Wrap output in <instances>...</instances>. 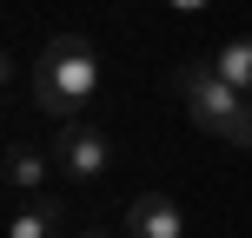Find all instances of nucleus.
Listing matches in <instances>:
<instances>
[{
  "label": "nucleus",
  "instance_id": "nucleus-1",
  "mask_svg": "<svg viewBox=\"0 0 252 238\" xmlns=\"http://www.w3.org/2000/svg\"><path fill=\"white\" fill-rule=\"evenodd\" d=\"M33 106L47 119H73L80 106L100 93V53H93V40L80 33H53L47 47L33 53Z\"/></svg>",
  "mask_w": 252,
  "mask_h": 238
},
{
  "label": "nucleus",
  "instance_id": "nucleus-2",
  "mask_svg": "<svg viewBox=\"0 0 252 238\" xmlns=\"http://www.w3.org/2000/svg\"><path fill=\"white\" fill-rule=\"evenodd\" d=\"M173 93H179V106L199 119V132H226V126L239 119V106L252 100L232 79H219L213 66H173Z\"/></svg>",
  "mask_w": 252,
  "mask_h": 238
},
{
  "label": "nucleus",
  "instance_id": "nucleus-3",
  "mask_svg": "<svg viewBox=\"0 0 252 238\" xmlns=\"http://www.w3.org/2000/svg\"><path fill=\"white\" fill-rule=\"evenodd\" d=\"M53 159H60V172L73 179V185H93V179L113 165V139H106L100 126L66 119V126H60V139H53Z\"/></svg>",
  "mask_w": 252,
  "mask_h": 238
},
{
  "label": "nucleus",
  "instance_id": "nucleus-4",
  "mask_svg": "<svg viewBox=\"0 0 252 238\" xmlns=\"http://www.w3.org/2000/svg\"><path fill=\"white\" fill-rule=\"evenodd\" d=\"M126 238H186V212L173 192H139L126 205Z\"/></svg>",
  "mask_w": 252,
  "mask_h": 238
},
{
  "label": "nucleus",
  "instance_id": "nucleus-5",
  "mask_svg": "<svg viewBox=\"0 0 252 238\" xmlns=\"http://www.w3.org/2000/svg\"><path fill=\"white\" fill-rule=\"evenodd\" d=\"M53 152L47 146H27V139H13L7 146V192L13 199H40V192H47V179H53Z\"/></svg>",
  "mask_w": 252,
  "mask_h": 238
},
{
  "label": "nucleus",
  "instance_id": "nucleus-6",
  "mask_svg": "<svg viewBox=\"0 0 252 238\" xmlns=\"http://www.w3.org/2000/svg\"><path fill=\"white\" fill-rule=\"evenodd\" d=\"M7 238H60V199H20V212H13Z\"/></svg>",
  "mask_w": 252,
  "mask_h": 238
},
{
  "label": "nucleus",
  "instance_id": "nucleus-7",
  "mask_svg": "<svg viewBox=\"0 0 252 238\" xmlns=\"http://www.w3.org/2000/svg\"><path fill=\"white\" fill-rule=\"evenodd\" d=\"M213 73H219V79H232L239 93H252V33L226 40V47L213 53Z\"/></svg>",
  "mask_w": 252,
  "mask_h": 238
},
{
  "label": "nucleus",
  "instance_id": "nucleus-8",
  "mask_svg": "<svg viewBox=\"0 0 252 238\" xmlns=\"http://www.w3.org/2000/svg\"><path fill=\"white\" fill-rule=\"evenodd\" d=\"M219 139H226V146H239V152H252V100L239 106V119H232L226 132H219Z\"/></svg>",
  "mask_w": 252,
  "mask_h": 238
},
{
  "label": "nucleus",
  "instance_id": "nucleus-9",
  "mask_svg": "<svg viewBox=\"0 0 252 238\" xmlns=\"http://www.w3.org/2000/svg\"><path fill=\"white\" fill-rule=\"evenodd\" d=\"M166 7H173V13H206L213 0H166Z\"/></svg>",
  "mask_w": 252,
  "mask_h": 238
},
{
  "label": "nucleus",
  "instance_id": "nucleus-10",
  "mask_svg": "<svg viewBox=\"0 0 252 238\" xmlns=\"http://www.w3.org/2000/svg\"><path fill=\"white\" fill-rule=\"evenodd\" d=\"M87 238H113V232H87Z\"/></svg>",
  "mask_w": 252,
  "mask_h": 238
}]
</instances>
